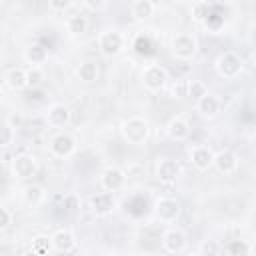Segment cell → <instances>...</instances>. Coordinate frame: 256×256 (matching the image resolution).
<instances>
[{
  "mask_svg": "<svg viewBox=\"0 0 256 256\" xmlns=\"http://www.w3.org/2000/svg\"><path fill=\"white\" fill-rule=\"evenodd\" d=\"M120 132L128 144H144L150 136V124L142 116H130L122 122Z\"/></svg>",
  "mask_w": 256,
  "mask_h": 256,
  "instance_id": "6da1fadb",
  "label": "cell"
},
{
  "mask_svg": "<svg viewBox=\"0 0 256 256\" xmlns=\"http://www.w3.org/2000/svg\"><path fill=\"white\" fill-rule=\"evenodd\" d=\"M244 64H242V58L236 54V52H222L218 58H216V72L226 78V80H232L236 76H240Z\"/></svg>",
  "mask_w": 256,
  "mask_h": 256,
  "instance_id": "7a4b0ae2",
  "label": "cell"
},
{
  "mask_svg": "<svg viewBox=\"0 0 256 256\" xmlns=\"http://www.w3.org/2000/svg\"><path fill=\"white\" fill-rule=\"evenodd\" d=\"M196 52H198V42L192 34L180 32L172 38V54L178 60H190L196 56Z\"/></svg>",
  "mask_w": 256,
  "mask_h": 256,
  "instance_id": "3957f363",
  "label": "cell"
},
{
  "mask_svg": "<svg viewBox=\"0 0 256 256\" xmlns=\"http://www.w3.org/2000/svg\"><path fill=\"white\" fill-rule=\"evenodd\" d=\"M140 80H142V86L148 92H158V90L164 88V84L168 80V74L160 64H148V66H144V70L140 74Z\"/></svg>",
  "mask_w": 256,
  "mask_h": 256,
  "instance_id": "277c9868",
  "label": "cell"
},
{
  "mask_svg": "<svg viewBox=\"0 0 256 256\" xmlns=\"http://www.w3.org/2000/svg\"><path fill=\"white\" fill-rule=\"evenodd\" d=\"M98 48L104 56H116L122 48H124V36L120 30L116 28H110V30H104L100 32L98 36Z\"/></svg>",
  "mask_w": 256,
  "mask_h": 256,
  "instance_id": "5b68a950",
  "label": "cell"
},
{
  "mask_svg": "<svg viewBox=\"0 0 256 256\" xmlns=\"http://www.w3.org/2000/svg\"><path fill=\"white\" fill-rule=\"evenodd\" d=\"M48 150L52 156L56 158H68L74 154L76 150V138L68 132H58L56 136H52V140L48 142Z\"/></svg>",
  "mask_w": 256,
  "mask_h": 256,
  "instance_id": "8992f818",
  "label": "cell"
},
{
  "mask_svg": "<svg viewBox=\"0 0 256 256\" xmlns=\"http://www.w3.org/2000/svg\"><path fill=\"white\" fill-rule=\"evenodd\" d=\"M154 216L162 222V224H172L178 220L180 216V204L174 198L162 196L154 202Z\"/></svg>",
  "mask_w": 256,
  "mask_h": 256,
  "instance_id": "52a82bcc",
  "label": "cell"
},
{
  "mask_svg": "<svg viewBox=\"0 0 256 256\" xmlns=\"http://www.w3.org/2000/svg\"><path fill=\"white\" fill-rule=\"evenodd\" d=\"M124 182H126V174H124V170H120L116 166L106 168L102 172V176H100V186H102L104 192H112L114 194L124 186Z\"/></svg>",
  "mask_w": 256,
  "mask_h": 256,
  "instance_id": "ba28073f",
  "label": "cell"
},
{
  "mask_svg": "<svg viewBox=\"0 0 256 256\" xmlns=\"http://www.w3.org/2000/svg\"><path fill=\"white\" fill-rule=\"evenodd\" d=\"M88 204H90V210L96 216H106L116 208V198H114L112 192H96V194L90 196Z\"/></svg>",
  "mask_w": 256,
  "mask_h": 256,
  "instance_id": "9c48e42d",
  "label": "cell"
},
{
  "mask_svg": "<svg viewBox=\"0 0 256 256\" xmlns=\"http://www.w3.org/2000/svg\"><path fill=\"white\" fill-rule=\"evenodd\" d=\"M162 248L166 252H172V254H178L186 248L188 240H186V234L180 230V228H168L164 234H162Z\"/></svg>",
  "mask_w": 256,
  "mask_h": 256,
  "instance_id": "30bf717a",
  "label": "cell"
},
{
  "mask_svg": "<svg viewBox=\"0 0 256 256\" xmlns=\"http://www.w3.org/2000/svg\"><path fill=\"white\" fill-rule=\"evenodd\" d=\"M12 174L20 180L32 178L36 174V160L30 154H18L12 160Z\"/></svg>",
  "mask_w": 256,
  "mask_h": 256,
  "instance_id": "8fae6325",
  "label": "cell"
},
{
  "mask_svg": "<svg viewBox=\"0 0 256 256\" xmlns=\"http://www.w3.org/2000/svg\"><path fill=\"white\" fill-rule=\"evenodd\" d=\"M212 160H214V152L210 146L196 144L190 148V162L196 170H208L212 166Z\"/></svg>",
  "mask_w": 256,
  "mask_h": 256,
  "instance_id": "7c38bea8",
  "label": "cell"
},
{
  "mask_svg": "<svg viewBox=\"0 0 256 256\" xmlns=\"http://www.w3.org/2000/svg\"><path fill=\"white\" fill-rule=\"evenodd\" d=\"M180 176V164L174 158H160L156 164V178L160 182H176Z\"/></svg>",
  "mask_w": 256,
  "mask_h": 256,
  "instance_id": "4fadbf2b",
  "label": "cell"
},
{
  "mask_svg": "<svg viewBox=\"0 0 256 256\" xmlns=\"http://www.w3.org/2000/svg\"><path fill=\"white\" fill-rule=\"evenodd\" d=\"M46 122L52 128H64L70 122V108L64 104H52L46 112Z\"/></svg>",
  "mask_w": 256,
  "mask_h": 256,
  "instance_id": "5bb4252c",
  "label": "cell"
},
{
  "mask_svg": "<svg viewBox=\"0 0 256 256\" xmlns=\"http://www.w3.org/2000/svg\"><path fill=\"white\" fill-rule=\"evenodd\" d=\"M212 166H214L218 172H222V174H232V172L238 168V158H236V154H232L230 150H222V152H216V154H214Z\"/></svg>",
  "mask_w": 256,
  "mask_h": 256,
  "instance_id": "9a60e30c",
  "label": "cell"
},
{
  "mask_svg": "<svg viewBox=\"0 0 256 256\" xmlns=\"http://www.w3.org/2000/svg\"><path fill=\"white\" fill-rule=\"evenodd\" d=\"M50 242H52V248L58 250V252H70V250L76 246V238H74V234H72L68 228L56 230V232L50 236Z\"/></svg>",
  "mask_w": 256,
  "mask_h": 256,
  "instance_id": "2e32d148",
  "label": "cell"
},
{
  "mask_svg": "<svg viewBox=\"0 0 256 256\" xmlns=\"http://www.w3.org/2000/svg\"><path fill=\"white\" fill-rule=\"evenodd\" d=\"M166 132H168V136H170L172 140L182 142V140H186V138L190 136V126H188V122H186L184 118L174 116V118L168 120V124H166Z\"/></svg>",
  "mask_w": 256,
  "mask_h": 256,
  "instance_id": "e0dca14e",
  "label": "cell"
},
{
  "mask_svg": "<svg viewBox=\"0 0 256 256\" xmlns=\"http://www.w3.org/2000/svg\"><path fill=\"white\" fill-rule=\"evenodd\" d=\"M196 110L200 112V116L204 118H214L220 112V100L214 94H204L200 100H196Z\"/></svg>",
  "mask_w": 256,
  "mask_h": 256,
  "instance_id": "ac0fdd59",
  "label": "cell"
},
{
  "mask_svg": "<svg viewBox=\"0 0 256 256\" xmlns=\"http://www.w3.org/2000/svg\"><path fill=\"white\" fill-rule=\"evenodd\" d=\"M24 58H26V62H28L30 66L40 68V64H44V62L48 60V50H46V46H42V44H30V46L24 50Z\"/></svg>",
  "mask_w": 256,
  "mask_h": 256,
  "instance_id": "d6986e66",
  "label": "cell"
},
{
  "mask_svg": "<svg viewBox=\"0 0 256 256\" xmlns=\"http://www.w3.org/2000/svg\"><path fill=\"white\" fill-rule=\"evenodd\" d=\"M154 10H156V4H154L152 0H134V2L130 4V14H132V18H136V20H146V18H150V16L154 14Z\"/></svg>",
  "mask_w": 256,
  "mask_h": 256,
  "instance_id": "ffe728a7",
  "label": "cell"
},
{
  "mask_svg": "<svg viewBox=\"0 0 256 256\" xmlns=\"http://www.w3.org/2000/svg\"><path fill=\"white\" fill-rule=\"evenodd\" d=\"M6 86L10 90H24L26 88V70L24 68H12L6 72Z\"/></svg>",
  "mask_w": 256,
  "mask_h": 256,
  "instance_id": "44dd1931",
  "label": "cell"
},
{
  "mask_svg": "<svg viewBox=\"0 0 256 256\" xmlns=\"http://www.w3.org/2000/svg\"><path fill=\"white\" fill-rule=\"evenodd\" d=\"M100 70H98V64L94 60H84L80 62V66L76 68V76L82 80V82H94L98 78Z\"/></svg>",
  "mask_w": 256,
  "mask_h": 256,
  "instance_id": "7402d4cb",
  "label": "cell"
},
{
  "mask_svg": "<svg viewBox=\"0 0 256 256\" xmlns=\"http://www.w3.org/2000/svg\"><path fill=\"white\" fill-rule=\"evenodd\" d=\"M66 28H68V32H70L72 36H82V34L88 30V18H86L84 14H74V16L68 18Z\"/></svg>",
  "mask_w": 256,
  "mask_h": 256,
  "instance_id": "603a6c76",
  "label": "cell"
},
{
  "mask_svg": "<svg viewBox=\"0 0 256 256\" xmlns=\"http://www.w3.org/2000/svg\"><path fill=\"white\" fill-rule=\"evenodd\" d=\"M204 94H208V86L202 80H188L186 82V96L192 98L194 102L200 100Z\"/></svg>",
  "mask_w": 256,
  "mask_h": 256,
  "instance_id": "cb8c5ba5",
  "label": "cell"
},
{
  "mask_svg": "<svg viewBox=\"0 0 256 256\" xmlns=\"http://www.w3.org/2000/svg\"><path fill=\"white\" fill-rule=\"evenodd\" d=\"M42 200H44V190H42V186L32 184V186H26V188H24V202H26L28 206H38Z\"/></svg>",
  "mask_w": 256,
  "mask_h": 256,
  "instance_id": "d4e9b609",
  "label": "cell"
},
{
  "mask_svg": "<svg viewBox=\"0 0 256 256\" xmlns=\"http://www.w3.org/2000/svg\"><path fill=\"white\" fill-rule=\"evenodd\" d=\"M210 16H212V6H210L208 2L200 0V2L192 4V18H194L196 22H206Z\"/></svg>",
  "mask_w": 256,
  "mask_h": 256,
  "instance_id": "484cf974",
  "label": "cell"
},
{
  "mask_svg": "<svg viewBox=\"0 0 256 256\" xmlns=\"http://www.w3.org/2000/svg\"><path fill=\"white\" fill-rule=\"evenodd\" d=\"M42 82H44L42 68H36V66L26 68V88H38Z\"/></svg>",
  "mask_w": 256,
  "mask_h": 256,
  "instance_id": "4316f807",
  "label": "cell"
},
{
  "mask_svg": "<svg viewBox=\"0 0 256 256\" xmlns=\"http://www.w3.org/2000/svg\"><path fill=\"white\" fill-rule=\"evenodd\" d=\"M228 256H250V244L246 240H232L228 244Z\"/></svg>",
  "mask_w": 256,
  "mask_h": 256,
  "instance_id": "83f0119b",
  "label": "cell"
},
{
  "mask_svg": "<svg viewBox=\"0 0 256 256\" xmlns=\"http://www.w3.org/2000/svg\"><path fill=\"white\" fill-rule=\"evenodd\" d=\"M14 142V126L0 120V148H8Z\"/></svg>",
  "mask_w": 256,
  "mask_h": 256,
  "instance_id": "f1b7e54d",
  "label": "cell"
},
{
  "mask_svg": "<svg viewBox=\"0 0 256 256\" xmlns=\"http://www.w3.org/2000/svg\"><path fill=\"white\" fill-rule=\"evenodd\" d=\"M50 248H52V242H50L48 236H38V238H34V240H32V246H30V250L36 252L38 256H46V254L50 252Z\"/></svg>",
  "mask_w": 256,
  "mask_h": 256,
  "instance_id": "f546056e",
  "label": "cell"
},
{
  "mask_svg": "<svg viewBox=\"0 0 256 256\" xmlns=\"http://www.w3.org/2000/svg\"><path fill=\"white\" fill-rule=\"evenodd\" d=\"M200 254H202V256H218V254H220V244H218L216 240L208 238V240H204V242L200 244Z\"/></svg>",
  "mask_w": 256,
  "mask_h": 256,
  "instance_id": "4dcf8cb0",
  "label": "cell"
},
{
  "mask_svg": "<svg viewBox=\"0 0 256 256\" xmlns=\"http://www.w3.org/2000/svg\"><path fill=\"white\" fill-rule=\"evenodd\" d=\"M80 196H76V194H66L64 196V200H62V206H64V210L66 212H78L80 210Z\"/></svg>",
  "mask_w": 256,
  "mask_h": 256,
  "instance_id": "1f68e13d",
  "label": "cell"
},
{
  "mask_svg": "<svg viewBox=\"0 0 256 256\" xmlns=\"http://www.w3.org/2000/svg\"><path fill=\"white\" fill-rule=\"evenodd\" d=\"M150 46H152V44H150V40H148L146 36H138V38H136V42H134L136 52H138V54H142V56H144V54H150Z\"/></svg>",
  "mask_w": 256,
  "mask_h": 256,
  "instance_id": "d6a6232c",
  "label": "cell"
},
{
  "mask_svg": "<svg viewBox=\"0 0 256 256\" xmlns=\"http://www.w3.org/2000/svg\"><path fill=\"white\" fill-rule=\"evenodd\" d=\"M72 6H74V2H70V0H50L48 2L50 10H68Z\"/></svg>",
  "mask_w": 256,
  "mask_h": 256,
  "instance_id": "836d02e7",
  "label": "cell"
},
{
  "mask_svg": "<svg viewBox=\"0 0 256 256\" xmlns=\"http://www.w3.org/2000/svg\"><path fill=\"white\" fill-rule=\"evenodd\" d=\"M10 222H12V214H10L4 206H0V232L6 230V228L10 226Z\"/></svg>",
  "mask_w": 256,
  "mask_h": 256,
  "instance_id": "e575fe53",
  "label": "cell"
},
{
  "mask_svg": "<svg viewBox=\"0 0 256 256\" xmlns=\"http://www.w3.org/2000/svg\"><path fill=\"white\" fill-rule=\"evenodd\" d=\"M80 6L88 8V10H100V8H106V2H94V0H84Z\"/></svg>",
  "mask_w": 256,
  "mask_h": 256,
  "instance_id": "d590c367",
  "label": "cell"
},
{
  "mask_svg": "<svg viewBox=\"0 0 256 256\" xmlns=\"http://www.w3.org/2000/svg\"><path fill=\"white\" fill-rule=\"evenodd\" d=\"M172 94H174L176 98H184V96H186V82H180L178 86L174 84V88H172Z\"/></svg>",
  "mask_w": 256,
  "mask_h": 256,
  "instance_id": "8d00e7d4",
  "label": "cell"
},
{
  "mask_svg": "<svg viewBox=\"0 0 256 256\" xmlns=\"http://www.w3.org/2000/svg\"><path fill=\"white\" fill-rule=\"evenodd\" d=\"M20 256H38V254H36V252H32V250H26V252H22Z\"/></svg>",
  "mask_w": 256,
  "mask_h": 256,
  "instance_id": "74e56055",
  "label": "cell"
},
{
  "mask_svg": "<svg viewBox=\"0 0 256 256\" xmlns=\"http://www.w3.org/2000/svg\"><path fill=\"white\" fill-rule=\"evenodd\" d=\"M128 256H146L144 252H132V254H128Z\"/></svg>",
  "mask_w": 256,
  "mask_h": 256,
  "instance_id": "f35d334b",
  "label": "cell"
},
{
  "mask_svg": "<svg viewBox=\"0 0 256 256\" xmlns=\"http://www.w3.org/2000/svg\"><path fill=\"white\" fill-rule=\"evenodd\" d=\"M0 102H2V88H0Z\"/></svg>",
  "mask_w": 256,
  "mask_h": 256,
  "instance_id": "ab89813d",
  "label": "cell"
},
{
  "mask_svg": "<svg viewBox=\"0 0 256 256\" xmlns=\"http://www.w3.org/2000/svg\"><path fill=\"white\" fill-rule=\"evenodd\" d=\"M192 256H202V254H200V252H198V254H192Z\"/></svg>",
  "mask_w": 256,
  "mask_h": 256,
  "instance_id": "60d3db41",
  "label": "cell"
},
{
  "mask_svg": "<svg viewBox=\"0 0 256 256\" xmlns=\"http://www.w3.org/2000/svg\"><path fill=\"white\" fill-rule=\"evenodd\" d=\"M0 64H2V54H0Z\"/></svg>",
  "mask_w": 256,
  "mask_h": 256,
  "instance_id": "b9f144b4",
  "label": "cell"
}]
</instances>
